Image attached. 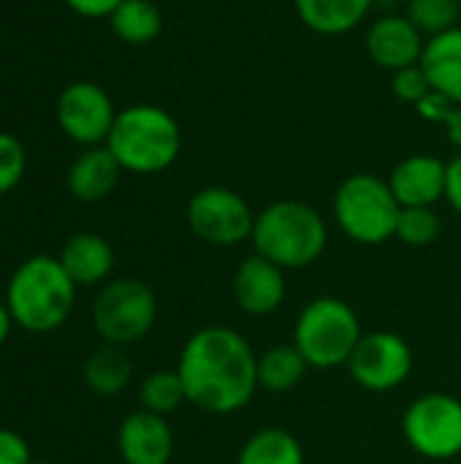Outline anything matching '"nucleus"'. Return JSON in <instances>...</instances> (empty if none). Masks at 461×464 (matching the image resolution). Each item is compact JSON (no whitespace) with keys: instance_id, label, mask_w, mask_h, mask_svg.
Returning <instances> with one entry per match:
<instances>
[{"instance_id":"obj_23","label":"nucleus","mask_w":461,"mask_h":464,"mask_svg":"<svg viewBox=\"0 0 461 464\" xmlns=\"http://www.w3.org/2000/svg\"><path fill=\"white\" fill-rule=\"evenodd\" d=\"M236 464H304V449L288 430L266 427L245 440Z\"/></svg>"},{"instance_id":"obj_15","label":"nucleus","mask_w":461,"mask_h":464,"mask_svg":"<svg viewBox=\"0 0 461 464\" xmlns=\"http://www.w3.org/2000/svg\"><path fill=\"white\" fill-rule=\"evenodd\" d=\"M389 185L399 207H435L446 198L448 163L435 155H410L394 166Z\"/></svg>"},{"instance_id":"obj_5","label":"nucleus","mask_w":461,"mask_h":464,"mask_svg":"<svg viewBox=\"0 0 461 464\" xmlns=\"http://www.w3.org/2000/svg\"><path fill=\"white\" fill-rule=\"evenodd\" d=\"M361 337L356 310L337 296H318L304 304L293 326V345L315 370L348 367Z\"/></svg>"},{"instance_id":"obj_13","label":"nucleus","mask_w":461,"mask_h":464,"mask_svg":"<svg viewBox=\"0 0 461 464\" xmlns=\"http://www.w3.org/2000/svg\"><path fill=\"white\" fill-rule=\"evenodd\" d=\"M231 288H234V302L242 313H247L253 318L272 315L285 302V291H288L285 269H280L269 258L253 253L250 258H245L236 266Z\"/></svg>"},{"instance_id":"obj_37","label":"nucleus","mask_w":461,"mask_h":464,"mask_svg":"<svg viewBox=\"0 0 461 464\" xmlns=\"http://www.w3.org/2000/svg\"><path fill=\"white\" fill-rule=\"evenodd\" d=\"M456 3H459V5H461V0H456Z\"/></svg>"},{"instance_id":"obj_30","label":"nucleus","mask_w":461,"mask_h":464,"mask_svg":"<svg viewBox=\"0 0 461 464\" xmlns=\"http://www.w3.org/2000/svg\"><path fill=\"white\" fill-rule=\"evenodd\" d=\"M454 109H456V103H451L446 95H440V92H429L421 103H416V111H418V117L424 120V122H440V125H446L448 122V117L454 114Z\"/></svg>"},{"instance_id":"obj_28","label":"nucleus","mask_w":461,"mask_h":464,"mask_svg":"<svg viewBox=\"0 0 461 464\" xmlns=\"http://www.w3.org/2000/svg\"><path fill=\"white\" fill-rule=\"evenodd\" d=\"M391 92L402 103H410V106L421 103L432 92L429 76L421 68V63L418 65H410V68H402V71H394L391 73Z\"/></svg>"},{"instance_id":"obj_14","label":"nucleus","mask_w":461,"mask_h":464,"mask_svg":"<svg viewBox=\"0 0 461 464\" xmlns=\"http://www.w3.org/2000/svg\"><path fill=\"white\" fill-rule=\"evenodd\" d=\"M117 451L125 464H171L174 430L166 416L139 408L120 424Z\"/></svg>"},{"instance_id":"obj_4","label":"nucleus","mask_w":461,"mask_h":464,"mask_svg":"<svg viewBox=\"0 0 461 464\" xmlns=\"http://www.w3.org/2000/svg\"><path fill=\"white\" fill-rule=\"evenodd\" d=\"M106 147L130 174H160L171 169L182 152L179 122L155 103H133L117 111Z\"/></svg>"},{"instance_id":"obj_34","label":"nucleus","mask_w":461,"mask_h":464,"mask_svg":"<svg viewBox=\"0 0 461 464\" xmlns=\"http://www.w3.org/2000/svg\"><path fill=\"white\" fill-rule=\"evenodd\" d=\"M14 329H16V326H14V318H11V313H8V307H5V299L0 296V345L8 343V337H11Z\"/></svg>"},{"instance_id":"obj_27","label":"nucleus","mask_w":461,"mask_h":464,"mask_svg":"<svg viewBox=\"0 0 461 464\" xmlns=\"http://www.w3.org/2000/svg\"><path fill=\"white\" fill-rule=\"evenodd\" d=\"M27 169V152L14 133L0 130V196L11 193Z\"/></svg>"},{"instance_id":"obj_6","label":"nucleus","mask_w":461,"mask_h":464,"mask_svg":"<svg viewBox=\"0 0 461 464\" xmlns=\"http://www.w3.org/2000/svg\"><path fill=\"white\" fill-rule=\"evenodd\" d=\"M399 212L402 207L389 179L367 171L351 174L334 193V220L340 231L359 245L372 247L394 239Z\"/></svg>"},{"instance_id":"obj_3","label":"nucleus","mask_w":461,"mask_h":464,"mask_svg":"<svg viewBox=\"0 0 461 464\" xmlns=\"http://www.w3.org/2000/svg\"><path fill=\"white\" fill-rule=\"evenodd\" d=\"M253 247L280 269H304L315 264L329 245V226L323 215L296 198L272 201L255 215Z\"/></svg>"},{"instance_id":"obj_20","label":"nucleus","mask_w":461,"mask_h":464,"mask_svg":"<svg viewBox=\"0 0 461 464\" xmlns=\"http://www.w3.org/2000/svg\"><path fill=\"white\" fill-rule=\"evenodd\" d=\"M82 378L84 386L95 394V397H117L128 389L130 378H133V364L125 353V348L117 345H101L95 348L84 364H82Z\"/></svg>"},{"instance_id":"obj_33","label":"nucleus","mask_w":461,"mask_h":464,"mask_svg":"<svg viewBox=\"0 0 461 464\" xmlns=\"http://www.w3.org/2000/svg\"><path fill=\"white\" fill-rule=\"evenodd\" d=\"M446 133H448V141L456 147V152L461 155V106L454 109V114L448 117V122H446Z\"/></svg>"},{"instance_id":"obj_24","label":"nucleus","mask_w":461,"mask_h":464,"mask_svg":"<svg viewBox=\"0 0 461 464\" xmlns=\"http://www.w3.org/2000/svg\"><path fill=\"white\" fill-rule=\"evenodd\" d=\"M139 402H141V411H149V413H158V416H166V419L171 413H177L187 402L179 372L177 370H155V372H149L141 381Z\"/></svg>"},{"instance_id":"obj_17","label":"nucleus","mask_w":461,"mask_h":464,"mask_svg":"<svg viewBox=\"0 0 461 464\" xmlns=\"http://www.w3.org/2000/svg\"><path fill=\"white\" fill-rule=\"evenodd\" d=\"M60 264L65 266V272L71 275V280L79 288H90V285H103L109 283L111 272H114V247L106 237L92 234V231H82L73 234L62 250H60Z\"/></svg>"},{"instance_id":"obj_7","label":"nucleus","mask_w":461,"mask_h":464,"mask_svg":"<svg viewBox=\"0 0 461 464\" xmlns=\"http://www.w3.org/2000/svg\"><path fill=\"white\" fill-rule=\"evenodd\" d=\"M90 321L106 345L128 348L141 343L158 321L155 291L136 277H117L101 285L92 299Z\"/></svg>"},{"instance_id":"obj_10","label":"nucleus","mask_w":461,"mask_h":464,"mask_svg":"<svg viewBox=\"0 0 461 464\" xmlns=\"http://www.w3.org/2000/svg\"><path fill=\"white\" fill-rule=\"evenodd\" d=\"M416 356L410 343L394 332H370L356 345L348 372L367 392H391L408 383L413 375Z\"/></svg>"},{"instance_id":"obj_32","label":"nucleus","mask_w":461,"mask_h":464,"mask_svg":"<svg viewBox=\"0 0 461 464\" xmlns=\"http://www.w3.org/2000/svg\"><path fill=\"white\" fill-rule=\"evenodd\" d=\"M446 201L461 215V155L448 163V185H446Z\"/></svg>"},{"instance_id":"obj_9","label":"nucleus","mask_w":461,"mask_h":464,"mask_svg":"<svg viewBox=\"0 0 461 464\" xmlns=\"http://www.w3.org/2000/svg\"><path fill=\"white\" fill-rule=\"evenodd\" d=\"M185 220L201 242L212 247H236L253 237L255 212L242 193L223 185H206L190 196Z\"/></svg>"},{"instance_id":"obj_25","label":"nucleus","mask_w":461,"mask_h":464,"mask_svg":"<svg viewBox=\"0 0 461 464\" xmlns=\"http://www.w3.org/2000/svg\"><path fill=\"white\" fill-rule=\"evenodd\" d=\"M461 5L456 0H410L405 16L424 33V38L459 27Z\"/></svg>"},{"instance_id":"obj_26","label":"nucleus","mask_w":461,"mask_h":464,"mask_svg":"<svg viewBox=\"0 0 461 464\" xmlns=\"http://www.w3.org/2000/svg\"><path fill=\"white\" fill-rule=\"evenodd\" d=\"M440 215L435 207H402L397 220V239L408 247H429L440 237Z\"/></svg>"},{"instance_id":"obj_12","label":"nucleus","mask_w":461,"mask_h":464,"mask_svg":"<svg viewBox=\"0 0 461 464\" xmlns=\"http://www.w3.org/2000/svg\"><path fill=\"white\" fill-rule=\"evenodd\" d=\"M427 38L405 14H386L367 30V54L383 71H402L421 63Z\"/></svg>"},{"instance_id":"obj_18","label":"nucleus","mask_w":461,"mask_h":464,"mask_svg":"<svg viewBox=\"0 0 461 464\" xmlns=\"http://www.w3.org/2000/svg\"><path fill=\"white\" fill-rule=\"evenodd\" d=\"M421 68L427 71L435 92L461 106V24L448 33L427 38Z\"/></svg>"},{"instance_id":"obj_36","label":"nucleus","mask_w":461,"mask_h":464,"mask_svg":"<svg viewBox=\"0 0 461 464\" xmlns=\"http://www.w3.org/2000/svg\"><path fill=\"white\" fill-rule=\"evenodd\" d=\"M33 464H49V462H33Z\"/></svg>"},{"instance_id":"obj_35","label":"nucleus","mask_w":461,"mask_h":464,"mask_svg":"<svg viewBox=\"0 0 461 464\" xmlns=\"http://www.w3.org/2000/svg\"><path fill=\"white\" fill-rule=\"evenodd\" d=\"M380 3H410V0H380Z\"/></svg>"},{"instance_id":"obj_11","label":"nucleus","mask_w":461,"mask_h":464,"mask_svg":"<svg viewBox=\"0 0 461 464\" xmlns=\"http://www.w3.org/2000/svg\"><path fill=\"white\" fill-rule=\"evenodd\" d=\"M54 114L60 130L82 147L106 144L117 120V109L109 92L95 82H71L60 92Z\"/></svg>"},{"instance_id":"obj_38","label":"nucleus","mask_w":461,"mask_h":464,"mask_svg":"<svg viewBox=\"0 0 461 464\" xmlns=\"http://www.w3.org/2000/svg\"><path fill=\"white\" fill-rule=\"evenodd\" d=\"M122 464H125V462H122Z\"/></svg>"},{"instance_id":"obj_1","label":"nucleus","mask_w":461,"mask_h":464,"mask_svg":"<svg viewBox=\"0 0 461 464\" xmlns=\"http://www.w3.org/2000/svg\"><path fill=\"white\" fill-rule=\"evenodd\" d=\"M177 372L187 405L228 416L247 408L258 386V353L231 326H204L182 345Z\"/></svg>"},{"instance_id":"obj_22","label":"nucleus","mask_w":461,"mask_h":464,"mask_svg":"<svg viewBox=\"0 0 461 464\" xmlns=\"http://www.w3.org/2000/svg\"><path fill=\"white\" fill-rule=\"evenodd\" d=\"M307 370L310 364L293 343L274 345L258 356V386L272 394H285L304 381Z\"/></svg>"},{"instance_id":"obj_19","label":"nucleus","mask_w":461,"mask_h":464,"mask_svg":"<svg viewBox=\"0 0 461 464\" xmlns=\"http://www.w3.org/2000/svg\"><path fill=\"white\" fill-rule=\"evenodd\" d=\"M375 0H293L302 24L318 35H345L372 11Z\"/></svg>"},{"instance_id":"obj_21","label":"nucleus","mask_w":461,"mask_h":464,"mask_svg":"<svg viewBox=\"0 0 461 464\" xmlns=\"http://www.w3.org/2000/svg\"><path fill=\"white\" fill-rule=\"evenodd\" d=\"M111 33L128 46H147L163 30V14L152 0H122L109 16Z\"/></svg>"},{"instance_id":"obj_31","label":"nucleus","mask_w":461,"mask_h":464,"mask_svg":"<svg viewBox=\"0 0 461 464\" xmlns=\"http://www.w3.org/2000/svg\"><path fill=\"white\" fill-rule=\"evenodd\" d=\"M68 8L84 19H109L122 0H65Z\"/></svg>"},{"instance_id":"obj_2","label":"nucleus","mask_w":461,"mask_h":464,"mask_svg":"<svg viewBox=\"0 0 461 464\" xmlns=\"http://www.w3.org/2000/svg\"><path fill=\"white\" fill-rule=\"evenodd\" d=\"M79 285L71 280L57 256H30L5 283V307L14 326L27 334H52L65 326L76 307Z\"/></svg>"},{"instance_id":"obj_8","label":"nucleus","mask_w":461,"mask_h":464,"mask_svg":"<svg viewBox=\"0 0 461 464\" xmlns=\"http://www.w3.org/2000/svg\"><path fill=\"white\" fill-rule=\"evenodd\" d=\"M402 435L424 459H456L461 454V400L443 392L418 397L402 416Z\"/></svg>"},{"instance_id":"obj_29","label":"nucleus","mask_w":461,"mask_h":464,"mask_svg":"<svg viewBox=\"0 0 461 464\" xmlns=\"http://www.w3.org/2000/svg\"><path fill=\"white\" fill-rule=\"evenodd\" d=\"M0 464H33L30 443L8 427H0Z\"/></svg>"},{"instance_id":"obj_16","label":"nucleus","mask_w":461,"mask_h":464,"mask_svg":"<svg viewBox=\"0 0 461 464\" xmlns=\"http://www.w3.org/2000/svg\"><path fill=\"white\" fill-rule=\"evenodd\" d=\"M120 174H122V166L117 163V158L111 155L106 144L84 147V152H79L73 163L68 166L65 185L76 201L95 204V201H103L117 188Z\"/></svg>"}]
</instances>
